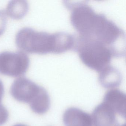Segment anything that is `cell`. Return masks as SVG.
Wrapping results in <instances>:
<instances>
[{
    "mask_svg": "<svg viewBox=\"0 0 126 126\" xmlns=\"http://www.w3.org/2000/svg\"><path fill=\"white\" fill-rule=\"evenodd\" d=\"M73 50L78 52L85 65L99 73L110 65L113 55L110 48L94 39L79 35L75 36Z\"/></svg>",
    "mask_w": 126,
    "mask_h": 126,
    "instance_id": "6da1fadb",
    "label": "cell"
},
{
    "mask_svg": "<svg viewBox=\"0 0 126 126\" xmlns=\"http://www.w3.org/2000/svg\"><path fill=\"white\" fill-rule=\"evenodd\" d=\"M15 42L21 50L30 53L55 54L56 34L39 32L31 28L20 29L17 33Z\"/></svg>",
    "mask_w": 126,
    "mask_h": 126,
    "instance_id": "7a4b0ae2",
    "label": "cell"
},
{
    "mask_svg": "<svg viewBox=\"0 0 126 126\" xmlns=\"http://www.w3.org/2000/svg\"><path fill=\"white\" fill-rule=\"evenodd\" d=\"M71 10V22L79 35L91 38L98 23L100 14H96L91 6L85 3H65Z\"/></svg>",
    "mask_w": 126,
    "mask_h": 126,
    "instance_id": "3957f363",
    "label": "cell"
},
{
    "mask_svg": "<svg viewBox=\"0 0 126 126\" xmlns=\"http://www.w3.org/2000/svg\"><path fill=\"white\" fill-rule=\"evenodd\" d=\"M45 89L25 77L15 79L12 83L10 93L14 98L27 103L33 107L45 93Z\"/></svg>",
    "mask_w": 126,
    "mask_h": 126,
    "instance_id": "277c9868",
    "label": "cell"
},
{
    "mask_svg": "<svg viewBox=\"0 0 126 126\" xmlns=\"http://www.w3.org/2000/svg\"><path fill=\"white\" fill-rule=\"evenodd\" d=\"M30 59L23 51L0 53V74L12 77L23 76L29 67Z\"/></svg>",
    "mask_w": 126,
    "mask_h": 126,
    "instance_id": "5b68a950",
    "label": "cell"
},
{
    "mask_svg": "<svg viewBox=\"0 0 126 126\" xmlns=\"http://www.w3.org/2000/svg\"><path fill=\"white\" fill-rule=\"evenodd\" d=\"M114 110L102 102L95 108L92 113L94 126H119Z\"/></svg>",
    "mask_w": 126,
    "mask_h": 126,
    "instance_id": "8992f818",
    "label": "cell"
},
{
    "mask_svg": "<svg viewBox=\"0 0 126 126\" xmlns=\"http://www.w3.org/2000/svg\"><path fill=\"white\" fill-rule=\"evenodd\" d=\"M65 126H92V116L77 108H68L63 115Z\"/></svg>",
    "mask_w": 126,
    "mask_h": 126,
    "instance_id": "52a82bcc",
    "label": "cell"
},
{
    "mask_svg": "<svg viewBox=\"0 0 126 126\" xmlns=\"http://www.w3.org/2000/svg\"><path fill=\"white\" fill-rule=\"evenodd\" d=\"M114 112L124 118H126V95L120 90L112 89L106 93L103 102Z\"/></svg>",
    "mask_w": 126,
    "mask_h": 126,
    "instance_id": "ba28073f",
    "label": "cell"
},
{
    "mask_svg": "<svg viewBox=\"0 0 126 126\" xmlns=\"http://www.w3.org/2000/svg\"><path fill=\"white\" fill-rule=\"evenodd\" d=\"M99 81L101 85L106 88H113L119 87L122 81L120 71L109 65L99 73Z\"/></svg>",
    "mask_w": 126,
    "mask_h": 126,
    "instance_id": "9c48e42d",
    "label": "cell"
},
{
    "mask_svg": "<svg viewBox=\"0 0 126 126\" xmlns=\"http://www.w3.org/2000/svg\"><path fill=\"white\" fill-rule=\"evenodd\" d=\"M29 10V4L26 0H12L7 5V15L15 19H19L26 15Z\"/></svg>",
    "mask_w": 126,
    "mask_h": 126,
    "instance_id": "30bf717a",
    "label": "cell"
},
{
    "mask_svg": "<svg viewBox=\"0 0 126 126\" xmlns=\"http://www.w3.org/2000/svg\"><path fill=\"white\" fill-rule=\"evenodd\" d=\"M4 93V85L0 79V126L6 123L9 115L8 111L2 103Z\"/></svg>",
    "mask_w": 126,
    "mask_h": 126,
    "instance_id": "8fae6325",
    "label": "cell"
},
{
    "mask_svg": "<svg viewBox=\"0 0 126 126\" xmlns=\"http://www.w3.org/2000/svg\"><path fill=\"white\" fill-rule=\"evenodd\" d=\"M7 22V14L5 11L0 10V36L5 30Z\"/></svg>",
    "mask_w": 126,
    "mask_h": 126,
    "instance_id": "7c38bea8",
    "label": "cell"
},
{
    "mask_svg": "<svg viewBox=\"0 0 126 126\" xmlns=\"http://www.w3.org/2000/svg\"><path fill=\"white\" fill-rule=\"evenodd\" d=\"M13 126H28L24 124H16L15 125Z\"/></svg>",
    "mask_w": 126,
    "mask_h": 126,
    "instance_id": "4fadbf2b",
    "label": "cell"
}]
</instances>
